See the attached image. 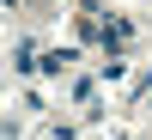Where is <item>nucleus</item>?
Here are the masks:
<instances>
[{
	"mask_svg": "<svg viewBox=\"0 0 152 140\" xmlns=\"http://www.w3.org/2000/svg\"><path fill=\"white\" fill-rule=\"evenodd\" d=\"M128 37H134V24H128V18H110V24H104V43H110V55H116V43H128Z\"/></svg>",
	"mask_w": 152,
	"mask_h": 140,
	"instance_id": "obj_1",
	"label": "nucleus"
}]
</instances>
